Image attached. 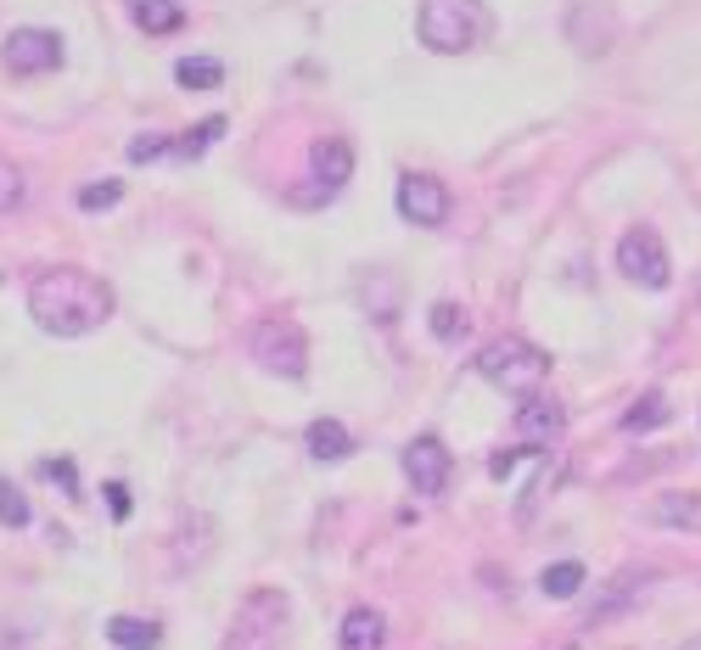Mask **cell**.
Instances as JSON below:
<instances>
[{
	"instance_id": "cell-2",
	"label": "cell",
	"mask_w": 701,
	"mask_h": 650,
	"mask_svg": "<svg viewBox=\"0 0 701 650\" xmlns=\"http://www.w3.org/2000/svg\"><path fill=\"white\" fill-rule=\"evenodd\" d=\"M415 34L427 51L438 57H460L489 34V12L483 0H421V18H415Z\"/></svg>"
},
{
	"instance_id": "cell-5",
	"label": "cell",
	"mask_w": 701,
	"mask_h": 650,
	"mask_svg": "<svg viewBox=\"0 0 701 650\" xmlns=\"http://www.w3.org/2000/svg\"><path fill=\"white\" fill-rule=\"evenodd\" d=\"M292 617V600L280 589H253L242 606H237V623H230V650H269L280 639Z\"/></svg>"
},
{
	"instance_id": "cell-13",
	"label": "cell",
	"mask_w": 701,
	"mask_h": 650,
	"mask_svg": "<svg viewBox=\"0 0 701 650\" xmlns=\"http://www.w3.org/2000/svg\"><path fill=\"white\" fill-rule=\"evenodd\" d=\"M651 522L674 533H701V494H663L651 499Z\"/></svg>"
},
{
	"instance_id": "cell-25",
	"label": "cell",
	"mask_w": 701,
	"mask_h": 650,
	"mask_svg": "<svg viewBox=\"0 0 701 650\" xmlns=\"http://www.w3.org/2000/svg\"><path fill=\"white\" fill-rule=\"evenodd\" d=\"M0 527H28V499L12 483H0Z\"/></svg>"
},
{
	"instance_id": "cell-19",
	"label": "cell",
	"mask_w": 701,
	"mask_h": 650,
	"mask_svg": "<svg viewBox=\"0 0 701 650\" xmlns=\"http://www.w3.org/2000/svg\"><path fill=\"white\" fill-rule=\"evenodd\" d=\"M174 79L185 90H219L225 84V62H214V57H180L174 62Z\"/></svg>"
},
{
	"instance_id": "cell-17",
	"label": "cell",
	"mask_w": 701,
	"mask_h": 650,
	"mask_svg": "<svg viewBox=\"0 0 701 650\" xmlns=\"http://www.w3.org/2000/svg\"><path fill=\"white\" fill-rule=\"evenodd\" d=\"M135 7V23L147 28V34H174V28H185V7L180 0H129Z\"/></svg>"
},
{
	"instance_id": "cell-6",
	"label": "cell",
	"mask_w": 701,
	"mask_h": 650,
	"mask_svg": "<svg viewBox=\"0 0 701 650\" xmlns=\"http://www.w3.org/2000/svg\"><path fill=\"white\" fill-rule=\"evenodd\" d=\"M618 269L629 275L634 287H645V292H663L668 281H674V264H668V247H663V236L657 230H629V236L618 242Z\"/></svg>"
},
{
	"instance_id": "cell-21",
	"label": "cell",
	"mask_w": 701,
	"mask_h": 650,
	"mask_svg": "<svg viewBox=\"0 0 701 650\" xmlns=\"http://www.w3.org/2000/svg\"><path fill=\"white\" fill-rule=\"evenodd\" d=\"M427 325H433L438 343H460L466 332H472V320H466L460 303H433V309H427Z\"/></svg>"
},
{
	"instance_id": "cell-15",
	"label": "cell",
	"mask_w": 701,
	"mask_h": 650,
	"mask_svg": "<svg viewBox=\"0 0 701 650\" xmlns=\"http://www.w3.org/2000/svg\"><path fill=\"white\" fill-rule=\"evenodd\" d=\"M107 639L118 650H158L163 645V628L152 617H107Z\"/></svg>"
},
{
	"instance_id": "cell-20",
	"label": "cell",
	"mask_w": 701,
	"mask_h": 650,
	"mask_svg": "<svg viewBox=\"0 0 701 650\" xmlns=\"http://www.w3.org/2000/svg\"><path fill=\"white\" fill-rule=\"evenodd\" d=\"M668 415H674V409H668L663 393H645V398H634V409L623 415V432H657Z\"/></svg>"
},
{
	"instance_id": "cell-4",
	"label": "cell",
	"mask_w": 701,
	"mask_h": 650,
	"mask_svg": "<svg viewBox=\"0 0 701 650\" xmlns=\"http://www.w3.org/2000/svg\"><path fill=\"white\" fill-rule=\"evenodd\" d=\"M248 348H253V359H258L264 370H275V376H287V382H298L303 370H309V337H303L298 320L264 314V320L253 325Z\"/></svg>"
},
{
	"instance_id": "cell-10",
	"label": "cell",
	"mask_w": 701,
	"mask_h": 650,
	"mask_svg": "<svg viewBox=\"0 0 701 650\" xmlns=\"http://www.w3.org/2000/svg\"><path fill=\"white\" fill-rule=\"evenodd\" d=\"M309 163H314V179L325 185V197H332V191H343L348 174H354V147L337 141V135H325V141H314Z\"/></svg>"
},
{
	"instance_id": "cell-3",
	"label": "cell",
	"mask_w": 701,
	"mask_h": 650,
	"mask_svg": "<svg viewBox=\"0 0 701 650\" xmlns=\"http://www.w3.org/2000/svg\"><path fill=\"white\" fill-rule=\"evenodd\" d=\"M478 376L494 382V387L510 393V398H533L539 382L550 376V353L533 348L528 337H494V343L478 353Z\"/></svg>"
},
{
	"instance_id": "cell-12",
	"label": "cell",
	"mask_w": 701,
	"mask_h": 650,
	"mask_svg": "<svg viewBox=\"0 0 701 650\" xmlns=\"http://www.w3.org/2000/svg\"><path fill=\"white\" fill-rule=\"evenodd\" d=\"M337 645L343 650H382L388 645V617L382 612H370V606H354L337 628Z\"/></svg>"
},
{
	"instance_id": "cell-26",
	"label": "cell",
	"mask_w": 701,
	"mask_h": 650,
	"mask_svg": "<svg viewBox=\"0 0 701 650\" xmlns=\"http://www.w3.org/2000/svg\"><path fill=\"white\" fill-rule=\"evenodd\" d=\"M163 152H174L169 135H140V141H129V163H152V158H163Z\"/></svg>"
},
{
	"instance_id": "cell-30",
	"label": "cell",
	"mask_w": 701,
	"mask_h": 650,
	"mask_svg": "<svg viewBox=\"0 0 701 650\" xmlns=\"http://www.w3.org/2000/svg\"><path fill=\"white\" fill-rule=\"evenodd\" d=\"M685 650H701V639H690V645H685Z\"/></svg>"
},
{
	"instance_id": "cell-18",
	"label": "cell",
	"mask_w": 701,
	"mask_h": 650,
	"mask_svg": "<svg viewBox=\"0 0 701 650\" xmlns=\"http://www.w3.org/2000/svg\"><path fill=\"white\" fill-rule=\"evenodd\" d=\"M584 583H589V572H584L578 561H555V567H544V572H539V589H544L550 600H573Z\"/></svg>"
},
{
	"instance_id": "cell-23",
	"label": "cell",
	"mask_w": 701,
	"mask_h": 650,
	"mask_svg": "<svg viewBox=\"0 0 701 650\" xmlns=\"http://www.w3.org/2000/svg\"><path fill=\"white\" fill-rule=\"evenodd\" d=\"M219 135H225V118H203L197 129H185L180 141H174V158H203V152L219 141Z\"/></svg>"
},
{
	"instance_id": "cell-24",
	"label": "cell",
	"mask_w": 701,
	"mask_h": 650,
	"mask_svg": "<svg viewBox=\"0 0 701 650\" xmlns=\"http://www.w3.org/2000/svg\"><path fill=\"white\" fill-rule=\"evenodd\" d=\"M124 202V185L118 179H90V185H79V208L84 213H107V208H118Z\"/></svg>"
},
{
	"instance_id": "cell-16",
	"label": "cell",
	"mask_w": 701,
	"mask_h": 650,
	"mask_svg": "<svg viewBox=\"0 0 701 650\" xmlns=\"http://www.w3.org/2000/svg\"><path fill=\"white\" fill-rule=\"evenodd\" d=\"M309 454H314V460H348V454H354V432L325 415V421L309 427Z\"/></svg>"
},
{
	"instance_id": "cell-11",
	"label": "cell",
	"mask_w": 701,
	"mask_h": 650,
	"mask_svg": "<svg viewBox=\"0 0 701 650\" xmlns=\"http://www.w3.org/2000/svg\"><path fill=\"white\" fill-rule=\"evenodd\" d=\"M561 427H567V415H561V404H544V398H528V404L517 409V421H510V432H517L528 449L561 438Z\"/></svg>"
},
{
	"instance_id": "cell-27",
	"label": "cell",
	"mask_w": 701,
	"mask_h": 650,
	"mask_svg": "<svg viewBox=\"0 0 701 650\" xmlns=\"http://www.w3.org/2000/svg\"><path fill=\"white\" fill-rule=\"evenodd\" d=\"M102 494H107V510H113V516H118V522H124V516H129V510H135V499H129V488H124V483H107Z\"/></svg>"
},
{
	"instance_id": "cell-1",
	"label": "cell",
	"mask_w": 701,
	"mask_h": 650,
	"mask_svg": "<svg viewBox=\"0 0 701 650\" xmlns=\"http://www.w3.org/2000/svg\"><path fill=\"white\" fill-rule=\"evenodd\" d=\"M28 314L51 337H90L113 320V287L79 264H57L28 287Z\"/></svg>"
},
{
	"instance_id": "cell-22",
	"label": "cell",
	"mask_w": 701,
	"mask_h": 650,
	"mask_svg": "<svg viewBox=\"0 0 701 650\" xmlns=\"http://www.w3.org/2000/svg\"><path fill=\"white\" fill-rule=\"evenodd\" d=\"M23 202H28V174L12 158H0V213H18Z\"/></svg>"
},
{
	"instance_id": "cell-9",
	"label": "cell",
	"mask_w": 701,
	"mask_h": 650,
	"mask_svg": "<svg viewBox=\"0 0 701 650\" xmlns=\"http://www.w3.org/2000/svg\"><path fill=\"white\" fill-rule=\"evenodd\" d=\"M399 213L421 230H438L449 219V185L433 174H404L399 179Z\"/></svg>"
},
{
	"instance_id": "cell-8",
	"label": "cell",
	"mask_w": 701,
	"mask_h": 650,
	"mask_svg": "<svg viewBox=\"0 0 701 650\" xmlns=\"http://www.w3.org/2000/svg\"><path fill=\"white\" fill-rule=\"evenodd\" d=\"M404 477L421 499H438L455 477V454L438 443V438H410L404 443Z\"/></svg>"
},
{
	"instance_id": "cell-14",
	"label": "cell",
	"mask_w": 701,
	"mask_h": 650,
	"mask_svg": "<svg viewBox=\"0 0 701 650\" xmlns=\"http://www.w3.org/2000/svg\"><path fill=\"white\" fill-rule=\"evenodd\" d=\"M645 583H657V572H623V578L589 606V623H606V617H618L623 606H634V600L645 594Z\"/></svg>"
},
{
	"instance_id": "cell-7",
	"label": "cell",
	"mask_w": 701,
	"mask_h": 650,
	"mask_svg": "<svg viewBox=\"0 0 701 650\" xmlns=\"http://www.w3.org/2000/svg\"><path fill=\"white\" fill-rule=\"evenodd\" d=\"M0 62H7L12 79H39L62 68V34L51 28H12L7 45H0Z\"/></svg>"
},
{
	"instance_id": "cell-29",
	"label": "cell",
	"mask_w": 701,
	"mask_h": 650,
	"mask_svg": "<svg viewBox=\"0 0 701 650\" xmlns=\"http://www.w3.org/2000/svg\"><path fill=\"white\" fill-rule=\"evenodd\" d=\"M45 472H51L68 494H79V477H73V460H51V466H45Z\"/></svg>"
},
{
	"instance_id": "cell-28",
	"label": "cell",
	"mask_w": 701,
	"mask_h": 650,
	"mask_svg": "<svg viewBox=\"0 0 701 650\" xmlns=\"http://www.w3.org/2000/svg\"><path fill=\"white\" fill-rule=\"evenodd\" d=\"M517 466H522V449H499V454L489 460V472H494V477H510Z\"/></svg>"
}]
</instances>
